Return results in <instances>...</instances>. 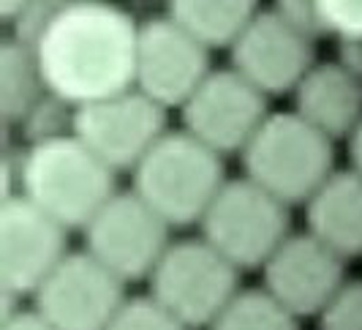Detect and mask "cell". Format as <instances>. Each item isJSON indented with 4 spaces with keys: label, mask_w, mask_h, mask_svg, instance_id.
<instances>
[{
    "label": "cell",
    "mask_w": 362,
    "mask_h": 330,
    "mask_svg": "<svg viewBox=\"0 0 362 330\" xmlns=\"http://www.w3.org/2000/svg\"><path fill=\"white\" fill-rule=\"evenodd\" d=\"M240 290V271L202 238L172 240L147 278V295L188 330H210Z\"/></svg>",
    "instance_id": "cell-6"
},
{
    "label": "cell",
    "mask_w": 362,
    "mask_h": 330,
    "mask_svg": "<svg viewBox=\"0 0 362 330\" xmlns=\"http://www.w3.org/2000/svg\"><path fill=\"white\" fill-rule=\"evenodd\" d=\"M346 281L344 259L308 232H291L262 268V290L297 319L319 317Z\"/></svg>",
    "instance_id": "cell-14"
},
{
    "label": "cell",
    "mask_w": 362,
    "mask_h": 330,
    "mask_svg": "<svg viewBox=\"0 0 362 330\" xmlns=\"http://www.w3.org/2000/svg\"><path fill=\"white\" fill-rule=\"evenodd\" d=\"M272 11L284 19L289 28H294L297 33H303L310 41L325 38L316 0H284V3H272Z\"/></svg>",
    "instance_id": "cell-24"
},
{
    "label": "cell",
    "mask_w": 362,
    "mask_h": 330,
    "mask_svg": "<svg viewBox=\"0 0 362 330\" xmlns=\"http://www.w3.org/2000/svg\"><path fill=\"white\" fill-rule=\"evenodd\" d=\"M335 63L344 69L346 74H351L362 85V41H351V44H338V55Z\"/></svg>",
    "instance_id": "cell-25"
},
{
    "label": "cell",
    "mask_w": 362,
    "mask_h": 330,
    "mask_svg": "<svg viewBox=\"0 0 362 330\" xmlns=\"http://www.w3.org/2000/svg\"><path fill=\"white\" fill-rule=\"evenodd\" d=\"M291 101V112L332 142L346 140L362 120V85L335 60L316 63Z\"/></svg>",
    "instance_id": "cell-15"
},
{
    "label": "cell",
    "mask_w": 362,
    "mask_h": 330,
    "mask_svg": "<svg viewBox=\"0 0 362 330\" xmlns=\"http://www.w3.org/2000/svg\"><path fill=\"white\" fill-rule=\"evenodd\" d=\"M270 115L267 96H262L232 69H213L180 110V129L226 159L243 156Z\"/></svg>",
    "instance_id": "cell-8"
},
{
    "label": "cell",
    "mask_w": 362,
    "mask_h": 330,
    "mask_svg": "<svg viewBox=\"0 0 362 330\" xmlns=\"http://www.w3.org/2000/svg\"><path fill=\"white\" fill-rule=\"evenodd\" d=\"M69 229L25 197L0 205V292L33 297L69 257Z\"/></svg>",
    "instance_id": "cell-12"
},
{
    "label": "cell",
    "mask_w": 362,
    "mask_h": 330,
    "mask_svg": "<svg viewBox=\"0 0 362 330\" xmlns=\"http://www.w3.org/2000/svg\"><path fill=\"white\" fill-rule=\"evenodd\" d=\"M243 178L284 202L303 205L338 172L335 142L294 112H272L240 156Z\"/></svg>",
    "instance_id": "cell-4"
},
{
    "label": "cell",
    "mask_w": 362,
    "mask_h": 330,
    "mask_svg": "<svg viewBox=\"0 0 362 330\" xmlns=\"http://www.w3.org/2000/svg\"><path fill=\"white\" fill-rule=\"evenodd\" d=\"M300 319L291 317L262 287L240 290L235 300L221 312L210 330H300Z\"/></svg>",
    "instance_id": "cell-19"
},
{
    "label": "cell",
    "mask_w": 362,
    "mask_h": 330,
    "mask_svg": "<svg viewBox=\"0 0 362 330\" xmlns=\"http://www.w3.org/2000/svg\"><path fill=\"white\" fill-rule=\"evenodd\" d=\"M316 66V41L289 28L264 6L229 52V69L262 96H291Z\"/></svg>",
    "instance_id": "cell-13"
},
{
    "label": "cell",
    "mask_w": 362,
    "mask_h": 330,
    "mask_svg": "<svg viewBox=\"0 0 362 330\" xmlns=\"http://www.w3.org/2000/svg\"><path fill=\"white\" fill-rule=\"evenodd\" d=\"M107 330H188L150 295L128 297Z\"/></svg>",
    "instance_id": "cell-21"
},
{
    "label": "cell",
    "mask_w": 362,
    "mask_h": 330,
    "mask_svg": "<svg viewBox=\"0 0 362 330\" xmlns=\"http://www.w3.org/2000/svg\"><path fill=\"white\" fill-rule=\"evenodd\" d=\"M0 330H54V328L30 306V309H22L17 317L0 322Z\"/></svg>",
    "instance_id": "cell-26"
},
{
    "label": "cell",
    "mask_w": 362,
    "mask_h": 330,
    "mask_svg": "<svg viewBox=\"0 0 362 330\" xmlns=\"http://www.w3.org/2000/svg\"><path fill=\"white\" fill-rule=\"evenodd\" d=\"M346 142V169L362 178V120L354 126V131L344 140Z\"/></svg>",
    "instance_id": "cell-27"
},
{
    "label": "cell",
    "mask_w": 362,
    "mask_h": 330,
    "mask_svg": "<svg viewBox=\"0 0 362 330\" xmlns=\"http://www.w3.org/2000/svg\"><path fill=\"white\" fill-rule=\"evenodd\" d=\"M169 131L166 110L139 91L117 93L82 107L74 120V137L115 175L134 172Z\"/></svg>",
    "instance_id": "cell-9"
},
{
    "label": "cell",
    "mask_w": 362,
    "mask_h": 330,
    "mask_svg": "<svg viewBox=\"0 0 362 330\" xmlns=\"http://www.w3.org/2000/svg\"><path fill=\"white\" fill-rule=\"evenodd\" d=\"M131 191L169 227H199L204 213L229 183L223 159L188 137L169 131L131 172Z\"/></svg>",
    "instance_id": "cell-3"
},
{
    "label": "cell",
    "mask_w": 362,
    "mask_h": 330,
    "mask_svg": "<svg viewBox=\"0 0 362 330\" xmlns=\"http://www.w3.org/2000/svg\"><path fill=\"white\" fill-rule=\"evenodd\" d=\"M305 232L344 262L362 259V178L338 169L305 202Z\"/></svg>",
    "instance_id": "cell-16"
},
{
    "label": "cell",
    "mask_w": 362,
    "mask_h": 330,
    "mask_svg": "<svg viewBox=\"0 0 362 330\" xmlns=\"http://www.w3.org/2000/svg\"><path fill=\"white\" fill-rule=\"evenodd\" d=\"M74 120H76V110L71 104H66L63 98H57L52 93H47L38 101L33 110L28 112L17 123V129L6 131V134H17L19 145L36 147L47 145V142H57L74 137Z\"/></svg>",
    "instance_id": "cell-20"
},
{
    "label": "cell",
    "mask_w": 362,
    "mask_h": 330,
    "mask_svg": "<svg viewBox=\"0 0 362 330\" xmlns=\"http://www.w3.org/2000/svg\"><path fill=\"white\" fill-rule=\"evenodd\" d=\"M322 33L338 44L362 41V0H316Z\"/></svg>",
    "instance_id": "cell-23"
},
{
    "label": "cell",
    "mask_w": 362,
    "mask_h": 330,
    "mask_svg": "<svg viewBox=\"0 0 362 330\" xmlns=\"http://www.w3.org/2000/svg\"><path fill=\"white\" fill-rule=\"evenodd\" d=\"M319 330H362V278H349L316 317Z\"/></svg>",
    "instance_id": "cell-22"
},
{
    "label": "cell",
    "mask_w": 362,
    "mask_h": 330,
    "mask_svg": "<svg viewBox=\"0 0 362 330\" xmlns=\"http://www.w3.org/2000/svg\"><path fill=\"white\" fill-rule=\"evenodd\" d=\"M139 19L112 3H60L30 50L47 93L74 110L134 91Z\"/></svg>",
    "instance_id": "cell-1"
},
{
    "label": "cell",
    "mask_w": 362,
    "mask_h": 330,
    "mask_svg": "<svg viewBox=\"0 0 362 330\" xmlns=\"http://www.w3.org/2000/svg\"><path fill=\"white\" fill-rule=\"evenodd\" d=\"M47 96L38 72L36 55L17 41L3 38L0 44V120L3 129H17V123Z\"/></svg>",
    "instance_id": "cell-18"
},
{
    "label": "cell",
    "mask_w": 362,
    "mask_h": 330,
    "mask_svg": "<svg viewBox=\"0 0 362 330\" xmlns=\"http://www.w3.org/2000/svg\"><path fill=\"white\" fill-rule=\"evenodd\" d=\"M210 74V52L182 33L163 11L139 22L134 91L161 110L180 112Z\"/></svg>",
    "instance_id": "cell-10"
},
{
    "label": "cell",
    "mask_w": 362,
    "mask_h": 330,
    "mask_svg": "<svg viewBox=\"0 0 362 330\" xmlns=\"http://www.w3.org/2000/svg\"><path fill=\"white\" fill-rule=\"evenodd\" d=\"M291 207L248 178H229L199 224V238L237 271H262L289 240Z\"/></svg>",
    "instance_id": "cell-5"
},
{
    "label": "cell",
    "mask_w": 362,
    "mask_h": 330,
    "mask_svg": "<svg viewBox=\"0 0 362 330\" xmlns=\"http://www.w3.org/2000/svg\"><path fill=\"white\" fill-rule=\"evenodd\" d=\"M30 300L54 330H107L128 295L126 284L82 249L63 259Z\"/></svg>",
    "instance_id": "cell-11"
},
{
    "label": "cell",
    "mask_w": 362,
    "mask_h": 330,
    "mask_svg": "<svg viewBox=\"0 0 362 330\" xmlns=\"http://www.w3.org/2000/svg\"><path fill=\"white\" fill-rule=\"evenodd\" d=\"M163 224L131 188L117 191L85 227V251L123 284L147 281L172 246Z\"/></svg>",
    "instance_id": "cell-7"
},
{
    "label": "cell",
    "mask_w": 362,
    "mask_h": 330,
    "mask_svg": "<svg viewBox=\"0 0 362 330\" xmlns=\"http://www.w3.org/2000/svg\"><path fill=\"white\" fill-rule=\"evenodd\" d=\"M117 194V175L104 166L76 137L47 145H22V188L19 197L33 202L41 213L63 229L90 224Z\"/></svg>",
    "instance_id": "cell-2"
},
{
    "label": "cell",
    "mask_w": 362,
    "mask_h": 330,
    "mask_svg": "<svg viewBox=\"0 0 362 330\" xmlns=\"http://www.w3.org/2000/svg\"><path fill=\"white\" fill-rule=\"evenodd\" d=\"M259 8L262 6L245 0H175L163 6V14L182 33L194 38L202 50L232 52V47L245 33Z\"/></svg>",
    "instance_id": "cell-17"
}]
</instances>
